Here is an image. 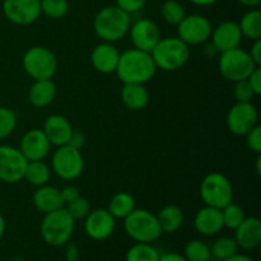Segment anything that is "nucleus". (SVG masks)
I'll use <instances>...</instances> for the list:
<instances>
[{
    "mask_svg": "<svg viewBox=\"0 0 261 261\" xmlns=\"http://www.w3.org/2000/svg\"><path fill=\"white\" fill-rule=\"evenodd\" d=\"M247 147L256 154H261V126L256 125L246 134Z\"/></svg>",
    "mask_w": 261,
    "mask_h": 261,
    "instance_id": "obj_38",
    "label": "nucleus"
},
{
    "mask_svg": "<svg viewBox=\"0 0 261 261\" xmlns=\"http://www.w3.org/2000/svg\"><path fill=\"white\" fill-rule=\"evenodd\" d=\"M130 14L117 5L105 7L97 13L93 22L96 35L103 42H116L122 40L130 30Z\"/></svg>",
    "mask_w": 261,
    "mask_h": 261,
    "instance_id": "obj_2",
    "label": "nucleus"
},
{
    "mask_svg": "<svg viewBox=\"0 0 261 261\" xmlns=\"http://www.w3.org/2000/svg\"><path fill=\"white\" fill-rule=\"evenodd\" d=\"M76 259H78V251H76L75 246H69L66 250V260L76 261Z\"/></svg>",
    "mask_w": 261,
    "mask_h": 261,
    "instance_id": "obj_45",
    "label": "nucleus"
},
{
    "mask_svg": "<svg viewBox=\"0 0 261 261\" xmlns=\"http://www.w3.org/2000/svg\"><path fill=\"white\" fill-rule=\"evenodd\" d=\"M17 126L15 114L9 109L0 106V139H5L14 132Z\"/></svg>",
    "mask_w": 261,
    "mask_h": 261,
    "instance_id": "obj_36",
    "label": "nucleus"
},
{
    "mask_svg": "<svg viewBox=\"0 0 261 261\" xmlns=\"http://www.w3.org/2000/svg\"><path fill=\"white\" fill-rule=\"evenodd\" d=\"M212 23L206 17L200 14L185 15L177 24V37L186 45H201L211 38Z\"/></svg>",
    "mask_w": 261,
    "mask_h": 261,
    "instance_id": "obj_10",
    "label": "nucleus"
},
{
    "mask_svg": "<svg viewBox=\"0 0 261 261\" xmlns=\"http://www.w3.org/2000/svg\"><path fill=\"white\" fill-rule=\"evenodd\" d=\"M161 14L163 20L168 24L177 25L185 18V8L177 0H166L161 8Z\"/></svg>",
    "mask_w": 261,
    "mask_h": 261,
    "instance_id": "obj_32",
    "label": "nucleus"
},
{
    "mask_svg": "<svg viewBox=\"0 0 261 261\" xmlns=\"http://www.w3.org/2000/svg\"><path fill=\"white\" fill-rule=\"evenodd\" d=\"M130 38L134 48L152 53L154 46L161 40V31L158 25L150 19H139L130 25Z\"/></svg>",
    "mask_w": 261,
    "mask_h": 261,
    "instance_id": "obj_15",
    "label": "nucleus"
},
{
    "mask_svg": "<svg viewBox=\"0 0 261 261\" xmlns=\"http://www.w3.org/2000/svg\"><path fill=\"white\" fill-rule=\"evenodd\" d=\"M51 144L42 129H31L23 135L19 150L27 161H42L50 152Z\"/></svg>",
    "mask_w": 261,
    "mask_h": 261,
    "instance_id": "obj_16",
    "label": "nucleus"
},
{
    "mask_svg": "<svg viewBox=\"0 0 261 261\" xmlns=\"http://www.w3.org/2000/svg\"><path fill=\"white\" fill-rule=\"evenodd\" d=\"M212 46L218 53L240 47L242 40V33L240 31L239 23L226 20L212 30Z\"/></svg>",
    "mask_w": 261,
    "mask_h": 261,
    "instance_id": "obj_17",
    "label": "nucleus"
},
{
    "mask_svg": "<svg viewBox=\"0 0 261 261\" xmlns=\"http://www.w3.org/2000/svg\"><path fill=\"white\" fill-rule=\"evenodd\" d=\"M135 209V200L129 193H121L115 194L109 201V208L107 211L112 214L114 218L124 219L125 217L129 216L133 211Z\"/></svg>",
    "mask_w": 261,
    "mask_h": 261,
    "instance_id": "obj_28",
    "label": "nucleus"
},
{
    "mask_svg": "<svg viewBox=\"0 0 261 261\" xmlns=\"http://www.w3.org/2000/svg\"><path fill=\"white\" fill-rule=\"evenodd\" d=\"M157 69L176 71L182 68L190 58V48L178 37L161 38L150 53Z\"/></svg>",
    "mask_w": 261,
    "mask_h": 261,
    "instance_id": "obj_3",
    "label": "nucleus"
},
{
    "mask_svg": "<svg viewBox=\"0 0 261 261\" xmlns=\"http://www.w3.org/2000/svg\"><path fill=\"white\" fill-rule=\"evenodd\" d=\"M242 37L255 41L261 38V12L259 9H251L242 15L239 22Z\"/></svg>",
    "mask_w": 261,
    "mask_h": 261,
    "instance_id": "obj_27",
    "label": "nucleus"
},
{
    "mask_svg": "<svg viewBox=\"0 0 261 261\" xmlns=\"http://www.w3.org/2000/svg\"><path fill=\"white\" fill-rule=\"evenodd\" d=\"M147 0H116V5L127 14L138 12L145 5Z\"/></svg>",
    "mask_w": 261,
    "mask_h": 261,
    "instance_id": "obj_39",
    "label": "nucleus"
},
{
    "mask_svg": "<svg viewBox=\"0 0 261 261\" xmlns=\"http://www.w3.org/2000/svg\"><path fill=\"white\" fill-rule=\"evenodd\" d=\"M51 167L56 176L65 181L75 180L82 175L84 160L81 150L69 144L58 147L51 160Z\"/></svg>",
    "mask_w": 261,
    "mask_h": 261,
    "instance_id": "obj_9",
    "label": "nucleus"
},
{
    "mask_svg": "<svg viewBox=\"0 0 261 261\" xmlns=\"http://www.w3.org/2000/svg\"><path fill=\"white\" fill-rule=\"evenodd\" d=\"M84 221V231L87 236L96 241H103L112 236L116 227V218L107 209L91 211Z\"/></svg>",
    "mask_w": 261,
    "mask_h": 261,
    "instance_id": "obj_14",
    "label": "nucleus"
},
{
    "mask_svg": "<svg viewBox=\"0 0 261 261\" xmlns=\"http://www.w3.org/2000/svg\"><path fill=\"white\" fill-rule=\"evenodd\" d=\"M233 94L234 98H236V102H251L252 97L255 96L247 79L246 81H240L234 83Z\"/></svg>",
    "mask_w": 261,
    "mask_h": 261,
    "instance_id": "obj_37",
    "label": "nucleus"
},
{
    "mask_svg": "<svg viewBox=\"0 0 261 261\" xmlns=\"http://www.w3.org/2000/svg\"><path fill=\"white\" fill-rule=\"evenodd\" d=\"M84 142H86V138H84V135L82 134V133H79V132L76 133V132H74V130H73V133H71V137H70V139H69L68 144L70 145V147L75 148V149L81 150V148L84 145Z\"/></svg>",
    "mask_w": 261,
    "mask_h": 261,
    "instance_id": "obj_43",
    "label": "nucleus"
},
{
    "mask_svg": "<svg viewBox=\"0 0 261 261\" xmlns=\"http://www.w3.org/2000/svg\"><path fill=\"white\" fill-rule=\"evenodd\" d=\"M224 261H255L252 257L247 256V255H244V254H239L237 252L236 255H233L232 257H229V259L224 260Z\"/></svg>",
    "mask_w": 261,
    "mask_h": 261,
    "instance_id": "obj_46",
    "label": "nucleus"
},
{
    "mask_svg": "<svg viewBox=\"0 0 261 261\" xmlns=\"http://www.w3.org/2000/svg\"><path fill=\"white\" fill-rule=\"evenodd\" d=\"M56 96V86L51 79L35 81L28 89V101L38 109L48 106Z\"/></svg>",
    "mask_w": 261,
    "mask_h": 261,
    "instance_id": "obj_23",
    "label": "nucleus"
},
{
    "mask_svg": "<svg viewBox=\"0 0 261 261\" xmlns=\"http://www.w3.org/2000/svg\"><path fill=\"white\" fill-rule=\"evenodd\" d=\"M120 53L112 43L102 42L93 48L91 61L93 68L102 74H111L116 71Z\"/></svg>",
    "mask_w": 261,
    "mask_h": 261,
    "instance_id": "obj_20",
    "label": "nucleus"
},
{
    "mask_svg": "<svg viewBox=\"0 0 261 261\" xmlns=\"http://www.w3.org/2000/svg\"><path fill=\"white\" fill-rule=\"evenodd\" d=\"M155 71L157 66L150 53H145L138 48H130L120 54L119 64L115 73L124 84H144L154 76Z\"/></svg>",
    "mask_w": 261,
    "mask_h": 261,
    "instance_id": "obj_1",
    "label": "nucleus"
},
{
    "mask_svg": "<svg viewBox=\"0 0 261 261\" xmlns=\"http://www.w3.org/2000/svg\"><path fill=\"white\" fill-rule=\"evenodd\" d=\"M189 2L195 5H200V7H208V5L216 4L218 0H189Z\"/></svg>",
    "mask_w": 261,
    "mask_h": 261,
    "instance_id": "obj_47",
    "label": "nucleus"
},
{
    "mask_svg": "<svg viewBox=\"0 0 261 261\" xmlns=\"http://www.w3.org/2000/svg\"><path fill=\"white\" fill-rule=\"evenodd\" d=\"M65 205L66 206H64V208L66 209V212L70 214V217L74 221H76V219H84L88 216L89 212H91V204H89V201L81 195L76 199H74L73 201H70V203L65 204Z\"/></svg>",
    "mask_w": 261,
    "mask_h": 261,
    "instance_id": "obj_35",
    "label": "nucleus"
},
{
    "mask_svg": "<svg viewBox=\"0 0 261 261\" xmlns=\"http://www.w3.org/2000/svg\"><path fill=\"white\" fill-rule=\"evenodd\" d=\"M184 257L188 261H211V247L200 240H193L185 245Z\"/></svg>",
    "mask_w": 261,
    "mask_h": 261,
    "instance_id": "obj_31",
    "label": "nucleus"
},
{
    "mask_svg": "<svg viewBox=\"0 0 261 261\" xmlns=\"http://www.w3.org/2000/svg\"><path fill=\"white\" fill-rule=\"evenodd\" d=\"M74 227L75 221L65 208H60L45 214L41 222V236L48 246H63L70 240Z\"/></svg>",
    "mask_w": 261,
    "mask_h": 261,
    "instance_id": "obj_4",
    "label": "nucleus"
},
{
    "mask_svg": "<svg viewBox=\"0 0 261 261\" xmlns=\"http://www.w3.org/2000/svg\"><path fill=\"white\" fill-rule=\"evenodd\" d=\"M28 161L19 148L0 145V181L15 184L23 180Z\"/></svg>",
    "mask_w": 261,
    "mask_h": 261,
    "instance_id": "obj_11",
    "label": "nucleus"
},
{
    "mask_svg": "<svg viewBox=\"0 0 261 261\" xmlns=\"http://www.w3.org/2000/svg\"><path fill=\"white\" fill-rule=\"evenodd\" d=\"M162 233H175L184 224V212L177 205H166L157 214Z\"/></svg>",
    "mask_w": 261,
    "mask_h": 261,
    "instance_id": "obj_25",
    "label": "nucleus"
},
{
    "mask_svg": "<svg viewBox=\"0 0 261 261\" xmlns=\"http://www.w3.org/2000/svg\"><path fill=\"white\" fill-rule=\"evenodd\" d=\"M196 232L203 236H214L224 228L221 209L205 205L198 211L194 218Z\"/></svg>",
    "mask_w": 261,
    "mask_h": 261,
    "instance_id": "obj_21",
    "label": "nucleus"
},
{
    "mask_svg": "<svg viewBox=\"0 0 261 261\" xmlns=\"http://www.w3.org/2000/svg\"><path fill=\"white\" fill-rule=\"evenodd\" d=\"M200 198L205 205L222 209L233 201V188L226 176L212 172L201 181Z\"/></svg>",
    "mask_w": 261,
    "mask_h": 261,
    "instance_id": "obj_8",
    "label": "nucleus"
},
{
    "mask_svg": "<svg viewBox=\"0 0 261 261\" xmlns=\"http://www.w3.org/2000/svg\"><path fill=\"white\" fill-rule=\"evenodd\" d=\"M211 261H212V260H211Z\"/></svg>",
    "mask_w": 261,
    "mask_h": 261,
    "instance_id": "obj_51",
    "label": "nucleus"
},
{
    "mask_svg": "<svg viewBox=\"0 0 261 261\" xmlns=\"http://www.w3.org/2000/svg\"><path fill=\"white\" fill-rule=\"evenodd\" d=\"M237 2L241 3L242 5H246V7H257L261 0H237Z\"/></svg>",
    "mask_w": 261,
    "mask_h": 261,
    "instance_id": "obj_48",
    "label": "nucleus"
},
{
    "mask_svg": "<svg viewBox=\"0 0 261 261\" xmlns=\"http://www.w3.org/2000/svg\"><path fill=\"white\" fill-rule=\"evenodd\" d=\"M247 82H249L250 87H251L255 96H259V94H261V68L260 66H257V68L250 74V76L247 78Z\"/></svg>",
    "mask_w": 261,
    "mask_h": 261,
    "instance_id": "obj_40",
    "label": "nucleus"
},
{
    "mask_svg": "<svg viewBox=\"0 0 261 261\" xmlns=\"http://www.w3.org/2000/svg\"><path fill=\"white\" fill-rule=\"evenodd\" d=\"M41 13L51 19L64 18L69 12L68 0H40Z\"/></svg>",
    "mask_w": 261,
    "mask_h": 261,
    "instance_id": "obj_34",
    "label": "nucleus"
},
{
    "mask_svg": "<svg viewBox=\"0 0 261 261\" xmlns=\"http://www.w3.org/2000/svg\"><path fill=\"white\" fill-rule=\"evenodd\" d=\"M33 205L38 211L42 212L43 214H46L64 208L65 204H64L63 198H61L60 190L46 184V185L40 186L37 191L33 194Z\"/></svg>",
    "mask_w": 261,
    "mask_h": 261,
    "instance_id": "obj_22",
    "label": "nucleus"
},
{
    "mask_svg": "<svg viewBox=\"0 0 261 261\" xmlns=\"http://www.w3.org/2000/svg\"><path fill=\"white\" fill-rule=\"evenodd\" d=\"M43 133L47 137L51 145L61 147L69 143V139L73 133V127L69 120L61 115H51L45 120L42 127Z\"/></svg>",
    "mask_w": 261,
    "mask_h": 261,
    "instance_id": "obj_19",
    "label": "nucleus"
},
{
    "mask_svg": "<svg viewBox=\"0 0 261 261\" xmlns=\"http://www.w3.org/2000/svg\"><path fill=\"white\" fill-rule=\"evenodd\" d=\"M60 193H61V198H63V200H64V204L70 203V201H73L74 199H76L79 195H81V193H79V189L75 188V186H73V185L65 186L64 189H61Z\"/></svg>",
    "mask_w": 261,
    "mask_h": 261,
    "instance_id": "obj_41",
    "label": "nucleus"
},
{
    "mask_svg": "<svg viewBox=\"0 0 261 261\" xmlns=\"http://www.w3.org/2000/svg\"><path fill=\"white\" fill-rule=\"evenodd\" d=\"M234 241L239 249L254 250L261 244V222L256 217H246L234 229Z\"/></svg>",
    "mask_w": 261,
    "mask_h": 261,
    "instance_id": "obj_18",
    "label": "nucleus"
},
{
    "mask_svg": "<svg viewBox=\"0 0 261 261\" xmlns=\"http://www.w3.org/2000/svg\"><path fill=\"white\" fill-rule=\"evenodd\" d=\"M260 163H261V155L257 154V158H256V173L260 176L261 173V170H260Z\"/></svg>",
    "mask_w": 261,
    "mask_h": 261,
    "instance_id": "obj_50",
    "label": "nucleus"
},
{
    "mask_svg": "<svg viewBox=\"0 0 261 261\" xmlns=\"http://www.w3.org/2000/svg\"><path fill=\"white\" fill-rule=\"evenodd\" d=\"M122 103L133 111H139L147 107L149 102V93L144 84L126 83L121 89Z\"/></svg>",
    "mask_w": 261,
    "mask_h": 261,
    "instance_id": "obj_24",
    "label": "nucleus"
},
{
    "mask_svg": "<svg viewBox=\"0 0 261 261\" xmlns=\"http://www.w3.org/2000/svg\"><path fill=\"white\" fill-rule=\"evenodd\" d=\"M5 229H7V223H5L4 217H3L2 213H0V240H2L3 236H4Z\"/></svg>",
    "mask_w": 261,
    "mask_h": 261,
    "instance_id": "obj_49",
    "label": "nucleus"
},
{
    "mask_svg": "<svg viewBox=\"0 0 261 261\" xmlns=\"http://www.w3.org/2000/svg\"><path fill=\"white\" fill-rule=\"evenodd\" d=\"M51 177V170L42 161H28L25 167L23 180L27 181L31 185L40 188L46 185Z\"/></svg>",
    "mask_w": 261,
    "mask_h": 261,
    "instance_id": "obj_26",
    "label": "nucleus"
},
{
    "mask_svg": "<svg viewBox=\"0 0 261 261\" xmlns=\"http://www.w3.org/2000/svg\"><path fill=\"white\" fill-rule=\"evenodd\" d=\"M23 69L35 81L53 79L58 69V59L55 54L43 46H33L28 48L22 59Z\"/></svg>",
    "mask_w": 261,
    "mask_h": 261,
    "instance_id": "obj_6",
    "label": "nucleus"
},
{
    "mask_svg": "<svg viewBox=\"0 0 261 261\" xmlns=\"http://www.w3.org/2000/svg\"><path fill=\"white\" fill-rule=\"evenodd\" d=\"M250 56L257 66L261 65V40H255L250 50Z\"/></svg>",
    "mask_w": 261,
    "mask_h": 261,
    "instance_id": "obj_42",
    "label": "nucleus"
},
{
    "mask_svg": "<svg viewBox=\"0 0 261 261\" xmlns=\"http://www.w3.org/2000/svg\"><path fill=\"white\" fill-rule=\"evenodd\" d=\"M218 65L223 78L233 83L246 81L250 74L257 68L250 54L240 47L221 53Z\"/></svg>",
    "mask_w": 261,
    "mask_h": 261,
    "instance_id": "obj_7",
    "label": "nucleus"
},
{
    "mask_svg": "<svg viewBox=\"0 0 261 261\" xmlns=\"http://www.w3.org/2000/svg\"><path fill=\"white\" fill-rule=\"evenodd\" d=\"M158 261H188L182 255L176 254V252H168V254L161 255Z\"/></svg>",
    "mask_w": 261,
    "mask_h": 261,
    "instance_id": "obj_44",
    "label": "nucleus"
},
{
    "mask_svg": "<svg viewBox=\"0 0 261 261\" xmlns=\"http://www.w3.org/2000/svg\"><path fill=\"white\" fill-rule=\"evenodd\" d=\"M160 256L158 250L150 244L137 242L127 250L125 261H158Z\"/></svg>",
    "mask_w": 261,
    "mask_h": 261,
    "instance_id": "obj_30",
    "label": "nucleus"
},
{
    "mask_svg": "<svg viewBox=\"0 0 261 261\" xmlns=\"http://www.w3.org/2000/svg\"><path fill=\"white\" fill-rule=\"evenodd\" d=\"M259 115L251 102H236L227 114V126L234 135H246L257 125Z\"/></svg>",
    "mask_w": 261,
    "mask_h": 261,
    "instance_id": "obj_12",
    "label": "nucleus"
},
{
    "mask_svg": "<svg viewBox=\"0 0 261 261\" xmlns=\"http://www.w3.org/2000/svg\"><path fill=\"white\" fill-rule=\"evenodd\" d=\"M3 13L18 25H28L40 18V0H3Z\"/></svg>",
    "mask_w": 261,
    "mask_h": 261,
    "instance_id": "obj_13",
    "label": "nucleus"
},
{
    "mask_svg": "<svg viewBox=\"0 0 261 261\" xmlns=\"http://www.w3.org/2000/svg\"><path fill=\"white\" fill-rule=\"evenodd\" d=\"M222 219H223V226L228 229H236L242 223L246 216H245L244 209L240 205L234 204L233 201L221 209Z\"/></svg>",
    "mask_w": 261,
    "mask_h": 261,
    "instance_id": "obj_33",
    "label": "nucleus"
},
{
    "mask_svg": "<svg viewBox=\"0 0 261 261\" xmlns=\"http://www.w3.org/2000/svg\"><path fill=\"white\" fill-rule=\"evenodd\" d=\"M124 229L130 239L142 244H152L162 234L157 216L147 209H134L125 217Z\"/></svg>",
    "mask_w": 261,
    "mask_h": 261,
    "instance_id": "obj_5",
    "label": "nucleus"
},
{
    "mask_svg": "<svg viewBox=\"0 0 261 261\" xmlns=\"http://www.w3.org/2000/svg\"><path fill=\"white\" fill-rule=\"evenodd\" d=\"M209 247H211V256L214 261H224L236 255L239 251V246L234 239L227 236L217 239Z\"/></svg>",
    "mask_w": 261,
    "mask_h": 261,
    "instance_id": "obj_29",
    "label": "nucleus"
}]
</instances>
